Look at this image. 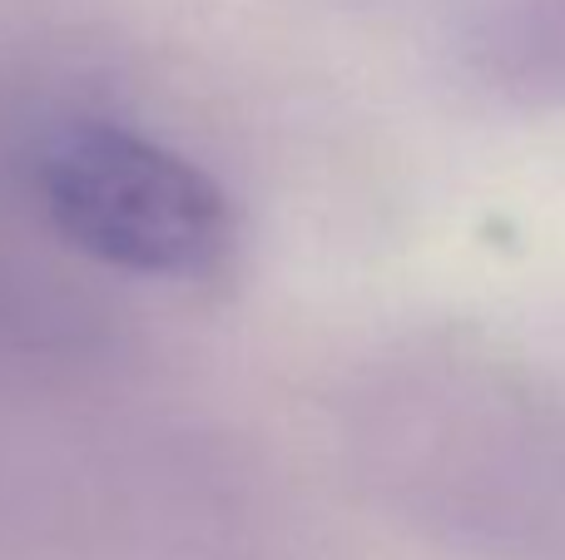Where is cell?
I'll return each instance as SVG.
<instances>
[{
  "label": "cell",
  "mask_w": 565,
  "mask_h": 560,
  "mask_svg": "<svg viewBox=\"0 0 565 560\" xmlns=\"http://www.w3.org/2000/svg\"><path fill=\"white\" fill-rule=\"evenodd\" d=\"M40 198L75 248L145 278H204L228 258V198L189 159L115 125H70L40 149Z\"/></svg>",
  "instance_id": "obj_1"
},
{
  "label": "cell",
  "mask_w": 565,
  "mask_h": 560,
  "mask_svg": "<svg viewBox=\"0 0 565 560\" xmlns=\"http://www.w3.org/2000/svg\"><path fill=\"white\" fill-rule=\"evenodd\" d=\"M487 50L511 79H565V0H487Z\"/></svg>",
  "instance_id": "obj_2"
}]
</instances>
